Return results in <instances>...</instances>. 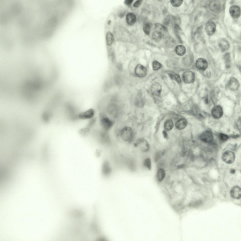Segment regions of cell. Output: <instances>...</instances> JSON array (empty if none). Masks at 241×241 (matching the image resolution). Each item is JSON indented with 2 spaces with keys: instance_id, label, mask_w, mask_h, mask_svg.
Wrapping results in <instances>:
<instances>
[{
  "instance_id": "obj_1",
  "label": "cell",
  "mask_w": 241,
  "mask_h": 241,
  "mask_svg": "<svg viewBox=\"0 0 241 241\" xmlns=\"http://www.w3.org/2000/svg\"><path fill=\"white\" fill-rule=\"evenodd\" d=\"M121 139L124 141L131 143L134 138V133L132 129L129 126H125L122 128L120 132Z\"/></svg>"
},
{
  "instance_id": "obj_2",
  "label": "cell",
  "mask_w": 241,
  "mask_h": 241,
  "mask_svg": "<svg viewBox=\"0 0 241 241\" xmlns=\"http://www.w3.org/2000/svg\"><path fill=\"white\" fill-rule=\"evenodd\" d=\"M134 146L137 148L142 152L147 153L150 150V146L148 142L142 138L138 139L134 144Z\"/></svg>"
},
{
  "instance_id": "obj_3",
  "label": "cell",
  "mask_w": 241,
  "mask_h": 241,
  "mask_svg": "<svg viewBox=\"0 0 241 241\" xmlns=\"http://www.w3.org/2000/svg\"><path fill=\"white\" fill-rule=\"evenodd\" d=\"M100 123L102 128L106 131H108L110 129L114 124L112 120L108 117L104 116L101 118Z\"/></svg>"
},
{
  "instance_id": "obj_4",
  "label": "cell",
  "mask_w": 241,
  "mask_h": 241,
  "mask_svg": "<svg viewBox=\"0 0 241 241\" xmlns=\"http://www.w3.org/2000/svg\"><path fill=\"white\" fill-rule=\"evenodd\" d=\"M147 70L145 67L143 65L138 64L135 66L134 73L135 75L140 78L145 77L146 75Z\"/></svg>"
},
{
  "instance_id": "obj_5",
  "label": "cell",
  "mask_w": 241,
  "mask_h": 241,
  "mask_svg": "<svg viewBox=\"0 0 241 241\" xmlns=\"http://www.w3.org/2000/svg\"><path fill=\"white\" fill-rule=\"evenodd\" d=\"M235 155L233 152L230 151H225L223 154L222 159L223 161L227 164H231L234 161Z\"/></svg>"
},
{
  "instance_id": "obj_6",
  "label": "cell",
  "mask_w": 241,
  "mask_h": 241,
  "mask_svg": "<svg viewBox=\"0 0 241 241\" xmlns=\"http://www.w3.org/2000/svg\"><path fill=\"white\" fill-rule=\"evenodd\" d=\"M166 173L165 168L162 167L157 168L155 177L158 183H161L164 181L166 177Z\"/></svg>"
},
{
  "instance_id": "obj_7",
  "label": "cell",
  "mask_w": 241,
  "mask_h": 241,
  "mask_svg": "<svg viewBox=\"0 0 241 241\" xmlns=\"http://www.w3.org/2000/svg\"><path fill=\"white\" fill-rule=\"evenodd\" d=\"M95 113L94 110L92 108L88 109L79 113L78 118L81 120L90 119L93 117Z\"/></svg>"
},
{
  "instance_id": "obj_8",
  "label": "cell",
  "mask_w": 241,
  "mask_h": 241,
  "mask_svg": "<svg viewBox=\"0 0 241 241\" xmlns=\"http://www.w3.org/2000/svg\"><path fill=\"white\" fill-rule=\"evenodd\" d=\"M182 79L184 82L187 84H190L193 83L195 80L194 73L191 71H187L183 73Z\"/></svg>"
},
{
  "instance_id": "obj_9",
  "label": "cell",
  "mask_w": 241,
  "mask_h": 241,
  "mask_svg": "<svg viewBox=\"0 0 241 241\" xmlns=\"http://www.w3.org/2000/svg\"><path fill=\"white\" fill-rule=\"evenodd\" d=\"M200 138L203 142L207 143L211 142L213 139V136L212 132L206 130L203 132L200 136Z\"/></svg>"
},
{
  "instance_id": "obj_10",
  "label": "cell",
  "mask_w": 241,
  "mask_h": 241,
  "mask_svg": "<svg viewBox=\"0 0 241 241\" xmlns=\"http://www.w3.org/2000/svg\"><path fill=\"white\" fill-rule=\"evenodd\" d=\"M155 31L160 33L162 37L166 38L168 37V32L166 28L163 25L159 23L155 24Z\"/></svg>"
},
{
  "instance_id": "obj_11",
  "label": "cell",
  "mask_w": 241,
  "mask_h": 241,
  "mask_svg": "<svg viewBox=\"0 0 241 241\" xmlns=\"http://www.w3.org/2000/svg\"><path fill=\"white\" fill-rule=\"evenodd\" d=\"M205 31L207 35H210L213 34L216 29V26L213 21H210L206 24L205 26Z\"/></svg>"
},
{
  "instance_id": "obj_12",
  "label": "cell",
  "mask_w": 241,
  "mask_h": 241,
  "mask_svg": "<svg viewBox=\"0 0 241 241\" xmlns=\"http://www.w3.org/2000/svg\"><path fill=\"white\" fill-rule=\"evenodd\" d=\"M209 7V9L211 11L217 12L219 11L221 9L222 4L219 0H213L210 3Z\"/></svg>"
},
{
  "instance_id": "obj_13",
  "label": "cell",
  "mask_w": 241,
  "mask_h": 241,
  "mask_svg": "<svg viewBox=\"0 0 241 241\" xmlns=\"http://www.w3.org/2000/svg\"><path fill=\"white\" fill-rule=\"evenodd\" d=\"M229 12L231 16L234 19L238 18L241 14L240 8L237 5H233L230 7Z\"/></svg>"
},
{
  "instance_id": "obj_14",
  "label": "cell",
  "mask_w": 241,
  "mask_h": 241,
  "mask_svg": "<svg viewBox=\"0 0 241 241\" xmlns=\"http://www.w3.org/2000/svg\"><path fill=\"white\" fill-rule=\"evenodd\" d=\"M196 66L199 70L204 71L207 68L208 63L207 61L205 59L200 58L196 60Z\"/></svg>"
},
{
  "instance_id": "obj_15",
  "label": "cell",
  "mask_w": 241,
  "mask_h": 241,
  "mask_svg": "<svg viewBox=\"0 0 241 241\" xmlns=\"http://www.w3.org/2000/svg\"><path fill=\"white\" fill-rule=\"evenodd\" d=\"M223 114L222 109L221 107L219 105L214 106L211 111L212 115L213 117L216 119L220 118L222 116Z\"/></svg>"
},
{
  "instance_id": "obj_16",
  "label": "cell",
  "mask_w": 241,
  "mask_h": 241,
  "mask_svg": "<svg viewBox=\"0 0 241 241\" xmlns=\"http://www.w3.org/2000/svg\"><path fill=\"white\" fill-rule=\"evenodd\" d=\"M167 151L165 149L156 151L153 156V160L154 162L157 163L163 158L166 153Z\"/></svg>"
},
{
  "instance_id": "obj_17",
  "label": "cell",
  "mask_w": 241,
  "mask_h": 241,
  "mask_svg": "<svg viewBox=\"0 0 241 241\" xmlns=\"http://www.w3.org/2000/svg\"><path fill=\"white\" fill-rule=\"evenodd\" d=\"M162 87L159 83L156 82L153 83L151 86L150 90L152 93L156 96L160 95L162 90Z\"/></svg>"
},
{
  "instance_id": "obj_18",
  "label": "cell",
  "mask_w": 241,
  "mask_h": 241,
  "mask_svg": "<svg viewBox=\"0 0 241 241\" xmlns=\"http://www.w3.org/2000/svg\"><path fill=\"white\" fill-rule=\"evenodd\" d=\"M230 193L233 198L236 199H240L241 196V188L237 186L234 187L231 190Z\"/></svg>"
},
{
  "instance_id": "obj_19",
  "label": "cell",
  "mask_w": 241,
  "mask_h": 241,
  "mask_svg": "<svg viewBox=\"0 0 241 241\" xmlns=\"http://www.w3.org/2000/svg\"><path fill=\"white\" fill-rule=\"evenodd\" d=\"M126 20L127 23L128 25L130 26L132 25H133L136 21V16L133 12H129L126 14Z\"/></svg>"
},
{
  "instance_id": "obj_20",
  "label": "cell",
  "mask_w": 241,
  "mask_h": 241,
  "mask_svg": "<svg viewBox=\"0 0 241 241\" xmlns=\"http://www.w3.org/2000/svg\"><path fill=\"white\" fill-rule=\"evenodd\" d=\"M239 85V83L236 78H232L229 80L228 87L230 90L234 91L237 90L238 89Z\"/></svg>"
},
{
  "instance_id": "obj_21",
  "label": "cell",
  "mask_w": 241,
  "mask_h": 241,
  "mask_svg": "<svg viewBox=\"0 0 241 241\" xmlns=\"http://www.w3.org/2000/svg\"><path fill=\"white\" fill-rule=\"evenodd\" d=\"M218 46L222 51H225L229 48V43L225 39L222 38L219 41Z\"/></svg>"
},
{
  "instance_id": "obj_22",
  "label": "cell",
  "mask_w": 241,
  "mask_h": 241,
  "mask_svg": "<svg viewBox=\"0 0 241 241\" xmlns=\"http://www.w3.org/2000/svg\"><path fill=\"white\" fill-rule=\"evenodd\" d=\"M102 171L103 174L104 176H108L110 174L111 172L112 169L108 161H106L103 163Z\"/></svg>"
},
{
  "instance_id": "obj_23",
  "label": "cell",
  "mask_w": 241,
  "mask_h": 241,
  "mask_svg": "<svg viewBox=\"0 0 241 241\" xmlns=\"http://www.w3.org/2000/svg\"><path fill=\"white\" fill-rule=\"evenodd\" d=\"M187 121L185 118H181L177 120L176 122V128L179 130H181L184 129L187 126Z\"/></svg>"
},
{
  "instance_id": "obj_24",
  "label": "cell",
  "mask_w": 241,
  "mask_h": 241,
  "mask_svg": "<svg viewBox=\"0 0 241 241\" xmlns=\"http://www.w3.org/2000/svg\"><path fill=\"white\" fill-rule=\"evenodd\" d=\"M135 104L138 107H141L143 105V100L141 92L138 93L136 98Z\"/></svg>"
},
{
  "instance_id": "obj_25",
  "label": "cell",
  "mask_w": 241,
  "mask_h": 241,
  "mask_svg": "<svg viewBox=\"0 0 241 241\" xmlns=\"http://www.w3.org/2000/svg\"><path fill=\"white\" fill-rule=\"evenodd\" d=\"M175 51L176 53L179 56H182L185 53L186 49L185 47L182 45H179L176 47Z\"/></svg>"
},
{
  "instance_id": "obj_26",
  "label": "cell",
  "mask_w": 241,
  "mask_h": 241,
  "mask_svg": "<svg viewBox=\"0 0 241 241\" xmlns=\"http://www.w3.org/2000/svg\"><path fill=\"white\" fill-rule=\"evenodd\" d=\"M143 165L144 167L149 170H151L152 169V162L151 159L149 157L145 158L143 161Z\"/></svg>"
},
{
  "instance_id": "obj_27",
  "label": "cell",
  "mask_w": 241,
  "mask_h": 241,
  "mask_svg": "<svg viewBox=\"0 0 241 241\" xmlns=\"http://www.w3.org/2000/svg\"><path fill=\"white\" fill-rule=\"evenodd\" d=\"M173 126V121L170 119L166 120L165 122L164 127L165 130L169 131L171 130Z\"/></svg>"
},
{
  "instance_id": "obj_28",
  "label": "cell",
  "mask_w": 241,
  "mask_h": 241,
  "mask_svg": "<svg viewBox=\"0 0 241 241\" xmlns=\"http://www.w3.org/2000/svg\"><path fill=\"white\" fill-rule=\"evenodd\" d=\"M166 39L165 44L167 47L171 48L173 47L175 45V41L173 38L168 37Z\"/></svg>"
},
{
  "instance_id": "obj_29",
  "label": "cell",
  "mask_w": 241,
  "mask_h": 241,
  "mask_svg": "<svg viewBox=\"0 0 241 241\" xmlns=\"http://www.w3.org/2000/svg\"><path fill=\"white\" fill-rule=\"evenodd\" d=\"M152 37L153 39L155 41L157 42H158L161 40L162 36L160 33L155 31L152 33Z\"/></svg>"
},
{
  "instance_id": "obj_30",
  "label": "cell",
  "mask_w": 241,
  "mask_h": 241,
  "mask_svg": "<svg viewBox=\"0 0 241 241\" xmlns=\"http://www.w3.org/2000/svg\"><path fill=\"white\" fill-rule=\"evenodd\" d=\"M106 42L107 44L109 46L111 45L113 42L114 37L112 34L110 32H108L106 36Z\"/></svg>"
},
{
  "instance_id": "obj_31",
  "label": "cell",
  "mask_w": 241,
  "mask_h": 241,
  "mask_svg": "<svg viewBox=\"0 0 241 241\" xmlns=\"http://www.w3.org/2000/svg\"><path fill=\"white\" fill-rule=\"evenodd\" d=\"M224 59L226 68L227 69L230 68L231 66V62L229 54L228 53H226L224 56Z\"/></svg>"
},
{
  "instance_id": "obj_32",
  "label": "cell",
  "mask_w": 241,
  "mask_h": 241,
  "mask_svg": "<svg viewBox=\"0 0 241 241\" xmlns=\"http://www.w3.org/2000/svg\"><path fill=\"white\" fill-rule=\"evenodd\" d=\"M90 131V128L86 127L82 128L79 131V133L80 135L83 136L87 135Z\"/></svg>"
},
{
  "instance_id": "obj_33",
  "label": "cell",
  "mask_w": 241,
  "mask_h": 241,
  "mask_svg": "<svg viewBox=\"0 0 241 241\" xmlns=\"http://www.w3.org/2000/svg\"><path fill=\"white\" fill-rule=\"evenodd\" d=\"M153 69L154 70H157L161 68L162 67V64L158 61H154L152 64Z\"/></svg>"
},
{
  "instance_id": "obj_34",
  "label": "cell",
  "mask_w": 241,
  "mask_h": 241,
  "mask_svg": "<svg viewBox=\"0 0 241 241\" xmlns=\"http://www.w3.org/2000/svg\"><path fill=\"white\" fill-rule=\"evenodd\" d=\"M192 61V59L189 56L185 57L182 60L183 64L186 66H188L190 65Z\"/></svg>"
},
{
  "instance_id": "obj_35",
  "label": "cell",
  "mask_w": 241,
  "mask_h": 241,
  "mask_svg": "<svg viewBox=\"0 0 241 241\" xmlns=\"http://www.w3.org/2000/svg\"><path fill=\"white\" fill-rule=\"evenodd\" d=\"M170 3L173 6L175 7H178L180 6L182 3L183 0H172L170 1Z\"/></svg>"
},
{
  "instance_id": "obj_36",
  "label": "cell",
  "mask_w": 241,
  "mask_h": 241,
  "mask_svg": "<svg viewBox=\"0 0 241 241\" xmlns=\"http://www.w3.org/2000/svg\"><path fill=\"white\" fill-rule=\"evenodd\" d=\"M150 29V25L149 23H146L143 26V30L144 33L147 35L149 34Z\"/></svg>"
},
{
  "instance_id": "obj_37",
  "label": "cell",
  "mask_w": 241,
  "mask_h": 241,
  "mask_svg": "<svg viewBox=\"0 0 241 241\" xmlns=\"http://www.w3.org/2000/svg\"><path fill=\"white\" fill-rule=\"evenodd\" d=\"M87 125V127L90 128L95 124L96 121L95 118H92L90 119Z\"/></svg>"
},
{
  "instance_id": "obj_38",
  "label": "cell",
  "mask_w": 241,
  "mask_h": 241,
  "mask_svg": "<svg viewBox=\"0 0 241 241\" xmlns=\"http://www.w3.org/2000/svg\"><path fill=\"white\" fill-rule=\"evenodd\" d=\"M219 136L221 140L223 141H225L227 140L229 138L228 135L222 133H220L219 134Z\"/></svg>"
},
{
  "instance_id": "obj_39",
  "label": "cell",
  "mask_w": 241,
  "mask_h": 241,
  "mask_svg": "<svg viewBox=\"0 0 241 241\" xmlns=\"http://www.w3.org/2000/svg\"><path fill=\"white\" fill-rule=\"evenodd\" d=\"M142 1V0H136L133 6L135 7H139L141 5Z\"/></svg>"
},
{
  "instance_id": "obj_40",
  "label": "cell",
  "mask_w": 241,
  "mask_h": 241,
  "mask_svg": "<svg viewBox=\"0 0 241 241\" xmlns=\"http://www.w3.org/2000/svg\"><path fill=\"white\" fill-rule=\"evenodd\" d=\"M175 79L176 81L178 83H180L181 82V80L180 76L177 74H174L173 75V79Z\"/></svg>"
},
{
  "instance_id": "obj_41",
  "label": "cell",
  "mask_w": 241,
  "mask_h": 241,
  "mask_svg": "<svg viewBox=\"0 0 241 241\" xmlns=\"http://www.w3.org/2000/svg\"><path fill=\"white\" fill-rule=\"evenodd\" d=\"M133 0H126L124 1V3L128 6H130L133 3Z\"/></svg>"
},
{
  "instance_id": "obj_42",
  "label": "cell",
  "mask_w": 241,
  "mask_h": 241,
  "mask_svg": "<svg viewBox=\"0 0 241 241\" xmlns=\"http://www.w3.org/2000/svg\"><path fill=\"white\" fill-rule=\"evenodd\" d=\"M163 133L164 137L166 138L167 137V135L166 132L165 131H164L163 132Z\"/></svg>"
},
{
  "instance_id": "obj_43",
  "label": "cell",
  "mask_w": 241,
  "mask_h": 241,
  "mask_svg": "<svg viewBox=\"0 0 241 241\" xmlns=\"http://www.w3.org/2000/svg\"><path fill=\"white\" fill-rule=\"evenodd\" d=\"M230 172L231 174H234L235 173V170L233 169H232L230 170Z\"/></svg>"
},
{
  "instance_id": "obj_44",
  "label": "cell",
  "mask_w": 241,
  "mask_h": 241,
  "mask_svg": "<svg viewBox=\"0 0 241 241\" xmlns=\"http://www.w3.org/2000/svg\"><path fill=\"white\" fill-rule=\"evenodd\" d=\"M111 23V21L110 20H109L108 22V25H109Z\"/></svg>"
}]
</instances>
